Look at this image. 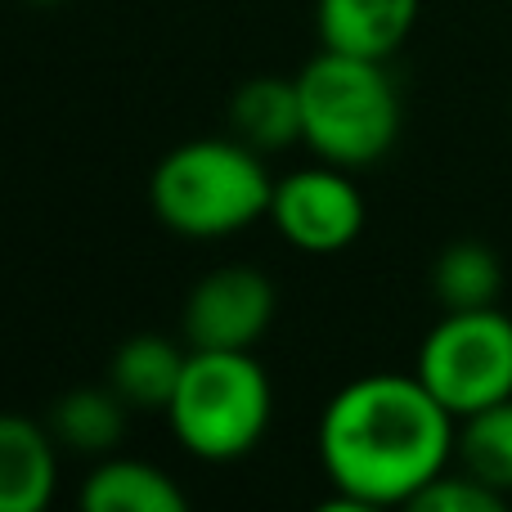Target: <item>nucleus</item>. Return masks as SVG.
<instances>
[{
    "instance_id": "1",
    "label": "nucleus",
    "mask_w": 512,
    "mask_h": 512,
    "mask_svg": "<svg viewBox=\"0 0 512 512\" xmlns=\"http://www.w3.org/2000/svg\"><path fill=\"white\" fill-rule=\"evenodd\" d=\"M459 418L423 387L418 373L351 378L319 414L315 450L333 499L328 508H396L454 463Z\"/></svg>"
},
{
    "instance_id": "2",
    "label": "nucleus",
    "mask_w": 512,
    "mask_h": 512,
    "mask_svg": "<svg viewBox=\"0 0 512 512\" xmlns=\"http://www.w3.org/2000/svg\"><path fill=\"white\" fill-rule=\"evenodd\" d=\"M274 176L265 153L239 135L185 140L153 167L149 207L171 234L194 243L234 239L270 216Z\"/></svg>"
},
{
    "instance_id": "3",
    "label": "nucleus",
    "mask_w": 512,
    "mask_h": 512,
    "mask_svg": "<svg viewBox=\"0 0 512 512\" xmlns=\"http://www.w3.org/2000/svg\"><path fill=\"white\" fill-rule=\"evenodd\" d=\"M301 144L333 167L360 171L391 153L400 135V90L387 63L324 50L297 72Z\"/></svg>"
},
{
    "instance_id": "4",
    "label": "nucleus",
    "mask_w": 512,
    "mask_h": 512,
    "mask_svg": "<svg viewBox=\"0 0 512 512\" xmlns=\"http://www.w3.org/2000/svg\"><path fill=\"white\" fill-rule=\"evenodd\" d=\"M274 418V387L252 351H198L167 405L180 450L203 463H234L265 441Z\"/></svg>"
},
{
    "instance_id": "5",
    "label": "nucleus",
    "mask_w": 512,
    "mask_h": 512,
    "mask_svg": "<svg viewBox=\"0 0 512 512\" xmlns=\"http://www.w3.org/2000/svg\"><path fill=\"white\" fill-rule=\"evenodd\" d=\"M414 373L423 387L450 409L468 418L486 405L512 396V315L499 306L445 310L432 333L418 346Z\"/></svg>"
},
{
    "instance_id": "6",
    "label": "nucleus",
    "mask_w": 512,
    "mask_h": 512,
    "mask_svg": "<svg viewBox=\"0 0 512 512\" xmlns=\"http://www.w3.org/2000/svg\"><path fill=\"white\" fill-rule=\"evenodd\" d=\"M265 221L279 230V239L288 248L310 256H333L346 252L364 234L369 207H364V194L355 189L351 171L319 158L315 167H297L274 180Z\"/></svg>"
},
{
    "instance_id": "7",
    "label": "nucleus",
    "mask_w": 512,
    "mask_h": 512,
    "mask_svg": "<svg viewBox=\"0 0 512 512\" xmlns=\"http://www.w3.org/2000/svg\"><path fill=\"white\" fill-rule=\"evenodd\" d=\"M279 288L256 265H216L189 288L180 333L198 351H256L274 324Z\"/></svg>"
},
{
    "instance_id": "8",
    "label": "nucleus",
    "mask_w": 512,
    "mask_h": 512,
    "mask_svg": "<svg viewBox=\"0 0 512 512\" xmlns=\"http://www.w3.org/2000/svg\"><path fill=\"white\" fill-rule=\"evenodd\" d=\"M423 0H315V32L324 50L387 63L409 41Z\"/></svg>"
},
{
    "instance_id": "9",
    "label": "nucleus",
    "mask_w": 512,
    "mask_h": 512,
    "mask_svg": "<svg viewBox=\"0 0 512 512\" xmlns=\"http://www.w3.org/2000/svg\"><path fill=\"white\" fill-rule=\"evenodd\" d=\"M59 490V441L27 414H0V512H45Z\"/></svg>"
},
{
    "instance_id": "10",
    "label": "nucleus",
    "mask_w": 512,
    "mask_h": 512,
    "mask_svg": "<svg viewBox=\"0 0 512 512\" xmlns=\"http://www.w3.org/2000/svg\"><path fill=\"white\" fill-rule=\"evenodd\" d=\"M81 508L86 512H185L189 495L176 486L171 472L144 459L104 454L81 481Z\"/></svg>"
},
{
    "instance_id": "11",
    "label": "nucleus",
    "mask_w": 512,
    "mask_h": 512,
    "mask_svg": "<svg viewBox=\"0 0 512 512\" xmlns=\"http://www.w3.org/2000/svg\"><path fill=\"white\" fill-rule=\"evenodd\" d=\"M189 346L162 333H135L108 360V387L135 409V414H167L176 382L185 373Z\"/></svg>"
},
{
    "instance_id": "12",
    "label": "nucleus",
    "mask_w": 512,
    "mask_h": 512,
    "mask_svg": "<svg viewBox=\"0 0 512 512\" xmlns=\"http://www.w3.org/2000/svg\"><path fill=\"white\" fill-rule=\"evenodd\" d=\"M135 409L117 396L113 387H72L63 391L50 405V418L45 427L54 432L59 450L68 454H86V459H104V454H117L126 436V418Z\"/></svg>"
},
{
    "instance_id": "13",
    "label": "nucleus",
    "mask_w": 512,
    "mask_h": 512,
    "mask_svg": "<svg viewBox=\"0 0 512 512\" xmlns=\"http://www.w3.org/2000/svg\"><path fill=\"white\" fill-rule=\"evenodd\" d=\"M230 131L256 153L301 144L297 77H252L230 95Z\"/></svg>"
},
{
    "instance_id": "14",
    "label": "nucleus",
    "mask_w": 512,
    "mask_h": 512,
    "mask_svg": "<svg viewBox=\"0 0 512 512\" xmlns=\"http://www.w3.org/2000/svg\"><path fill=\"white\" fill-rule=\"evenodd\" d=\"M432 292L445 310L499 306V292H504V261H499V252L481 239L445 243L432 261Z\"/></svg>"
},
{
    "instance_id": "15",
    "label": "nucleus",
    "mask_w": 512,
    "mask_h": 512,
    "mask_svg": "<svg viewBox=\"0 0 512 512\" xmlns=\"http://www.w3.org/2000/svg\"><path fill=\"white\" fill-rule=\"evenodd\" d=\"M454 463L499 495H512V396L459 418Z\"/></svg>"
},
{
    "instance_id": "16",
    "label": "nucleus",
    "mask_w": 512,
    "mask_h": 512,
    "mask_svg": "<svg viewBox=\"0 0 512 512\" xmlns=\"http://www.w3.org/2000/svg\"><path fill=\"white\" fill-rule=\"evenodd\" d=\"M504 499L508 495H499V490H490L486 481H477L472 472H463L459 463H450L441 477L418 490L409 508H418V512H499Z\"/></svg>"
},
{
    "instance_id": "17",
    "label": "nucleus",
    "mask_w": 512,
    "mask_h": 512,
    "mask_svg": "<svg viewBox=\"0 0 512 512\" xmlns=\"http://www.w3.org/2000/svg\"><path fill=\"white\" fill-rule=\"evenodd\" d=\"M32 5H59V0H32Z\"/></svg>"
}]
</instances>
